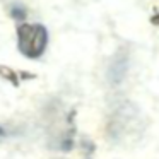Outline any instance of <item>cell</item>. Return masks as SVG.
I'll use <instances>...</instances> for the list:
<instances>
[{"label":"cell","mask_w":159,"mask_h":159,"mask_svg":"<svg viewBox=\"0 0 159 159\" xmlns=\"http://www.w3.org/2000/svg\"><path fill=\"white\" fill-rule=\"evenodd\" d=\"M128 67H130V60H128L127 53H118L113 58L110 69H108V80H110L111 86H120L125 80L128 72Z\"/></svg>","instance_id":"2"},{"label":"cell","mask_w":159,"mask_h":159,"mask_svg":"<svg viewBox=\"0 0 159 159\" xmlns=\"http://www.w3.org/2000/svg\"><path fill=\"white\" fill-rule=\"evenodd\" d=\"M46 45V33L39 26H22L19 31V46L28 57H38Z\"/></svg>","instance_id":"1"}]
</instances>
